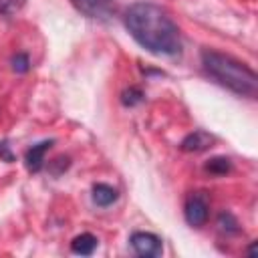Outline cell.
Returning <instances> with one entry per match:
<instances>
[{
    "label": "cell",
    "mask_w": 258,
    "mask_h": 258,
    "mask_svg": "<svg viewBox=\"0 0 258 258\" xmlns=\"http://www.w3.org/2000/svg\"><path fill=\"white\" fill-rule=\"evenodd\" d=\"M212 143H214V137H212L210 133H206V131L198 129V131H194V133L185 135L179 147H181L183 151H187V153H198V151L208 149Z\"/></svg>",
    "instance_id": "52a82bcc"
},
{
    "label": "cell",
    "mask_w": 258,
    "mask_h": 258,
    "mask_svg": "<svg viewBox=\"0 0 258 258\" xmlns=\"http://www.w3.org/2000/svg\"><path fill=\"white\" fill-rule=\"evenodd\" d=\"M129 34L149 52L175 56L181 52V36L171 16L153 2H135L123 16Z\"/></svg>",
    "instance_id": "6da1fadb"
},
{
    "label": "cell",
    "mask_w": 258,
    "mask_h": 258,
    "mask_svg": "<svg viewBox=\"0 0 258 258\" xmlns=\"http://www.w3.org/2000/svg\"><path fill=\"white\" fill-rule=\"evenodd\" d=\"M52 143H54L52 139H46V141H40V143L32 145V147L26 151L24 161H26V169H28L30 173H38V171L44 167V153L50 149Z\"/></svg>",
    "instance_id": "8992f818"
},
{
    "label": "cell",
    "mask_w": 258,
    "mask_h": 258,
    "mask_svg": "<svg viewBox=\"0 0 258 258\" xmlns=\"http://www.w3.org/2000/svg\"><path fill=\"white\" fill-rule=\"evenodd\" d=\"M200 56H202V64L206 73L214 81H218L222 87L230 89L232 93L240 97L254 99L258 95V77L248 64L236 60L230 54H224L212 48H204Z\"/></svg>",
    "instance_id": "7a4b0ae2"
},
{
    "label": "cell",
    "mask_w": 258,
    "mask_h": 258,
    "mask_svg": "<svg viewBox=\"0 0 258 258\" xmlns=\"http://www.w3.org/2000/svg\"><path fill=\"white\" fill-rule=\"evenodd\" d=\"M232 169V161L228 157H212L206 163V171L214 173V175H226Z\"/></svg>",
    "instance_id": "30bf717a"
},
{
    "label": "cell",
    "mask_w": 258,
    "mask_h": 258,
    "mask_svg": "<svg viewBox=\"0 0 258 258\" xmlns=\"http://www.w3.org/2000/svg\"><path fill=\"white\" fill-rule=\"evenodd\" d=\"M218 228L226 234H236L238 232V220L234 218V214L230 212H222L218 216Z\"/></svg>",
    "instance_id": "8fae6325"
},
{
    "label": "cell",
    "mask_w": 258,
    "mask_h": 258,
    "mask_svg": "<svg viewBox=\"0 0 258 258\" xmlns=\"http://www.w3.org/2000/svg\"><path fill=\"white\" fill-rule=\"evenodd\" d=\"M0 157H2L4 161H14V155L10 153V145H8V141H2V143H0Z\"/></svg>",
    "instance_id": "9a60e30c"
},
{
    "label": "cell",
    "mask_w": 258,
    "mask_h": 258,
    "mask_svg": "<svg viewBox=\"0 0 258 258\" xmlns=\"http://www.w3.org/2000/svg\"><path fill=\"white\" fill-rule=\"evenodd\" d=\"M133 252L141 258H157L163 252V242L159 236L151 232H133L129 238Z\"/></svg>",
    "instance_id": "277c9868"
},
{
    "label": "cell",
    "mask_w": 258,
    "mask_h": 258,
    "mask_svg": "<svg viewBox=\"0 0 258 258\" xmlns=\"http://www.w3.org/2000/svg\"><path fill=\"white\" fill-rule=\"evenodd\" d=\"M97 244H99V240H97L93 234L85 232V234L77 236V238L71 242V250H73L75 254H81V256H91V254L95 252Z\"/></svg>",
    "instance_id": "9c48e42d"
},
{
    "label": "cell",
    "mask_w": 258,
    "mask_h": 258,
    "mask_svg": "<svg viewBox=\"0 0 258 258\" xmlns=\"http://www.w3.org/2000/svg\"><path fill=\"white\" fill-rule=\"evenodd\" d=\"M12 69H14L16 73H26V71L30 69V58H28V54L18 52V54L12 58Z\"/></svg>",
    "instance_id": "4fadbf2b"
},
{
    "label": "cell",
    "mask_w": 258,
    "mask_h": 258,
    "mask_svg": "<svg viewBox=\"0 0 258 258\" xmlns=\"http://www.w3.org/2000/svg\"><path fill=\"white\" fill-rule=\"evenodd\" d=\"M117 198H119V191L113 185H109V183H95L93 185V202L97 206L107 208L113 202H117Z\"/></svg>",
    "instance_id": "ba28073f"
},
{
    "label": "cell",
    "mask_w": 258,
    "mask_h": 258,
    "mask_svg": "<svg viewBox=\"0 0 258 258\" xmlns=\"http://www.w3.org/2000/svg\"><path fill=\"white\" fill-rule=\"evenodd\" d=\"M183 216H185V222H187L189 226L202 228V226L208 222V216H210L208 194H206V191H194V194H189V198L185 200Z\"/></svg>",
    "instance_id": "3957f363"
},
{
    "label": "cell",
    "mask_w": 258,
    "mask_h": 258,
    "mask_svg": "<svg viewBox=\"0 0 258 258\" xmlns=\"http://www.w3.org/2000/svg\"><path fill=\"white\" fill-rule=\"evenodd\" d=\"M22 6V0H0V14L10 16Z\"/></svg>",
    "instance_id": "5bb4252c"
},
{
    "label": "cell",
    "mask_w": 258,
    "mask_h": 258,
    "mask_svg": "<svg viewBox=\"0 0 258 258\" xmlns=\"http://www.w3.org/2000/svg\"><path fill=\"white\" fill-rule=\"evenodd\" d=\"M141 101H143V93H141L137 87L127 89V91L121 95V103H123L125 107H133V105H137V103H141Z\"/></svg>",
    "instance_id": "7c38bea8"
},
{
    "label": "cell",
    "mask_w": 258,
    "mask_h": 258,
    "mask_svg": "<svg viewBox=\"0 0 258 258\" xmlns=\"http://www.w3.org/2000/svg\"><path fill=\"white\" fill-rule=\"evenodd\" d=\"M73 6L85 14L87 18H93V20H111L113 14H115V4L113 0H71Z\"/></svg>",
    "instance_id": "5b68a950"
}]
</instances>
